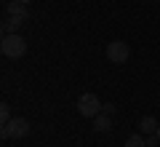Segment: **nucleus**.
<instances>
[{"instance_id": "nucleus-1", "label": "nucleus", "mask_w": 160, "mask_h": 147, "mask_svg": "<svg viewBox=\"0 0 160 147\" xmlns=\"http://www.w3.org/2000/svg\"><path fill=\"white\" fill-rule=\"evenodd\" d=\"M0 51H3V56H8V59H19V56L27 54V40H24L19 32L3 35V40H0Z\"/></svg>"}, {"instance_id": "nucleus-2", "label": "nucleus", "mask_w": 160, "mask_h": 147, "mask_svg": "<svg viewBox=\"0 0 160 147\" xmlns=\"http://www.w3.org/2000/svg\"><path fill=\"white\" fill-rule=\"evenodd\" d=\"M29 134V120L27 118H11L3 129H0V136L3 139H22V136Z\"/></svg>"}, {"instance_id": "nucleus-4", "label": "nucleus", "mask_w": 160, "mask_h": 147, "mask_svg": "<svg viewBox=\"0 0 160 147\" xmlns=\"http://www.w3.org/2000/svg\"><path fill=\"white\" fill-rule=\"evenodd\" d=\"M128 56H131V48H128V43H123V40H112V43L107 45V59L112 64H126Z\"/></svg>"}, {"instance_id": "nucleus-13", "label": "nucleus", "mask_w": 160, "mask_h": 147, "mask_svg": "<svg viewBox=\"0 0 160 147\" xmlns=\"http://www.w3.org/2000/svg\"><path fill=\"white\" fill-rule=\"evenodd\" d=\"M19 3H27V6H29V3H32V0H19Z\"/></svg>"}, {"instance_id": "nucleus-11", "label": "nucleus", "mask_w": 160, "mask_h": 147, "mask_svg": "<svg viewBox=\"0 0 160 147\" xmlns=\"http://www.w3.org/2000/svg\"><path fill=\"white\" fill-rule=\"evenodd\" d=\"M158 144H160V136L158 134H149L147 136V147H158Z\"/></svg>"}, {"instance_id": "nucleus-7", "label": "nucleus", "mask_w": 160, "mask_h": 147, "mask_svg": "<svg viewBox=\"0 0 160 147\" xmlns=\"http://www.w3.org/2000/svg\"><path fill=\"white\" fill-rule=\"evenodd\" d=\"M158 126H160V123L152 118V115H144V118L139 120V131H142L144 136H149V134H158Z\"/></svg>"}, {"instance_id": "nucleus-6", "label": "nucleus", "mask_w": 160, "mask_h": 147, "mask_svg": "<svg viewBox=\"0 0 160 147\" xmlns=\"http://www.w3.org/2000/svg\"><path fill=\"white\" fill-rule=\"evenodd\" d=\"M27 22V19H22V16H6L3 19V35H13V32H19V27Z\"/></svg>"}, {"instance_id": "nucleus-14", "label": "nucleus", "mask_w": 160, "mask_h": 147, "mask_svg": "<svg viewBox=\"0 0 160 147\" xmlns=\"http://www.w3.org/2000/svg\"><path fill=\"white\" fill-rule=\"evenodd\" d=\"M158 136H160V126H158Z\"/></svg>"}, {"instance_id": "nucleus-8", "label": "nucleus", "mask_w": 160, "mask_h": 147, "mask_svg": "<svg viewBox=\"0 0 160 147\" xmlns=\"http://www.w3.org/2000/svg\"><path fill=\"white\" fill-rule=\"evenodd\" d=\"M93 129H96V131H102V134H104V131H109V129H112V115L99 113L96 118H93Z\"/></svg>"}, {"instance_id": "nucleus-9", "label": "nucleus", "mask_w": 160, "mask_h": 147, "mask_svg": "<svg viewBox=\"0 0 160 147\" xmlns=\"http://www.w3.org/2000/svg\"><path fill=\"white\" fill-rule=\"evenodd\" d=\"M123 147H147V136L133 134V136H128V139H126V144H123Z\"/></svg>"}, {"instance_id": "nucleus-10", "label": "nucleus", "mask_w": 160, "mask_h": 147, "mask_svg": "<svg viewBox=\"0 0 160 147\" xmlns=\"http://www.w3.org/2000/svg\"><path fill=\"white\" fill-rule=\"evenodd\" d=\"M8 120H11V107L3 102V104H0V126H6Z\"/></svg>"}, {"instance_id": "nucleus-12", "label": "nucleus", "mask_w": 160, "mask_h": 147, "mask_svg": "<svg viewBox=\"0 0 160 147\" xmlns=\"http://www.w3.org/2000/svg\"><path fill=\"white\" fill-rule=\"evenodd\" d=\"M102 113H107V115H115V104H102Z\"/></svg>"}, {"instance_id": "nucleus-15", "label": "nucleus", "mask_w": 160, "mask_h": 147, "mask_svg": "<svg viewBox=\"0 0 160 147\" xmlns=\"http://www.w3.org/2000/svg\"><path fill=\"white\" fill-rule=\"evenodd\" d=\"M152 3H160V0H152Z\"/></svg>"}, {"instance_id": "nucleus-5", "label": "nucleus", "mask_w": 160, "mask_h": 147, "mask_svg": "<svg viewBox=\"0 0 160 147\" xmlns=\"http://www.w3.org/2000/svg\"><path fill=\"white\" fill-rule=\"evenodd\" d=\"M6 16H22V19H29L27 3H19V0H11V3L6 6Z\"/></svg>"}, {"instance_id": "nucleus-3", "label": "nucleus", "mask_w": 160, "mask_h": 147, "mask_svg": "<svg viewBox=\"0 0 160 147\" xmlns=\"http://www.w3.org/2000/svg\"><path fill=\"white\" fill-rule=\"evenodd\" d=\"M78 113L83 115V118H96L99 113H102V102H99L96 94H83L78 99Z\"/></svg>"}]
</instances>
